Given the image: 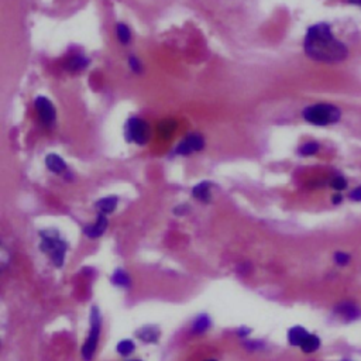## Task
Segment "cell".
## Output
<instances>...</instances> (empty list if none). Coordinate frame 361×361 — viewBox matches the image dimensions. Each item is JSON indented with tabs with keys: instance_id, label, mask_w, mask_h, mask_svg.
<instances>
[{
	"instance_id": "obj_1",
	"label": "cell",
	"mask_w": 361,
	"mask_h": 361,
	"mask_svg": "<svg viewBox=\"0 0 361 361\" xmlns=\"http://www.w3.org/2000/svg\"><path fill=\"white\" fill-rule=\"evenodd\" d=\"M304 50L313 61L327 64L341 62L348 55L346 45L336 40L330 26L326 23H319L309 27L305 36Z\"/></svg>"
},
{
	"instance_id": "obj_2",
	"label": "cell",
	"mask_w": 361,
	"mask_h": 361,
	"mask_svg": "<svg viewBox=\"0 0 361 361\" xmlns=\"http://www.w3.org/2000/svg\"><path fill=\"white\" fill-rule=\"evenodd\" d=\"M302 117L308 123L315 126H330L340 120L341 110L330 103H316V105L305 107Z\"/></svg>"
},
{
	"instance_id": "obj_3",
	"label": "cell",
	"mask_w": 361,
	"mask_h": 361,
	"mask_svg": "<svg viewBox=\"0 0 361 361\" xmlns=\"http://www.w3.org/2000/svg\"><path fill=\"white\" fill-rule=\"evenodd\" d=\"M41 251L47 253L50 255L51 260L54 262L55 267H62L64 265V258L65 253H66V243L64 240H61L58 237L57 232L54 230H47V232H41Z\"/></svg>"
},
{
	"instance_id": "obj_4",
	"label": "cell",
	"mask_w": 361,
	"mask_h": 361,
	"mask_svg": "<svg viewBox=\"0 0 361 361\" xmlns=\"http://www.w3.org/2000/svg\"><path fill=\"white\" fill-rule=\"evenodd\" d=\"M100 325H102V319H100L99 309L95 306L91 311V333L88 336V340L82 347V355L85 361H91V358L95 354V350L98 347V340L100 334Z\"/></svg>"
},
{
	"instance_id": "obj_5",
	"label": "cell",
	"mask_w": 361,
	"mask_h": 361,
	"mask_svg": "<svg viewBox=\"0 0 361 361\" xmlns=\"http://www.w3.org/2000/svg\"><path fill=\"white\" fill-rule=\"evenodd\" d=\"M124 135L127 141L144 146L149 140V124L140 117H130L124 127Z\"/></svg>"
},
{
	"instance_id": "obj_6",
	"label": "cell",
	"mask_w": 361,
	"mask_h": 361,
	"mask_svg": "<svg viewBox=\"0 0 361 361\" xmlns=\"http://www.w3.org/2000/svg\"><path fill=\"white\" fill-rule=\"evenodd\" d=\"M205 149V140L203 137L198 133H191L185 137L182 141L178 144L177 153L178 156H189L192 153H196V151H200V150Z\"/></svg>"
},
{
	"instance_id": "obj_7",
	"label": "cell",
	"mask_w": 361,
	"mask_h": 361,
	"mask_svg": "<svg viewBox=\"0 0 361 361\" xmlns=\"http://www.w3.org/2000/svg\"><path fill=\"white\" fill-rule=\"evenodd\" d=\"M36 105V110L40 119L43 121L45 126L51 127L55 121V109H54V105L51 103L50 100L44 96H38L34 102Z\"/></svg>"
},
{
	"instance_id": "obj_8",
	"label": "cell",
	"mask_w": 361,
	"mask_h": 361,
	"mask_svg": "<svg viewBox=\"0 0 361 361\" xmlns=\"http://www.w3.org/2000/svg\"><path fill=\"white\" fill-rule=\"evenodd\" d=\"M334 313L339 315L344 322H354L361 318V309L353 302H340L336 305Z\"/></svg>"
},
{
	"instance_id": "obj_9",
	"label": "cell",
	"mask_w": 361,
	"mask_h": 361,
	"mask_svg": "<svg viewBox=\"0 0 361 361\" xmlns=\"http://www.w3.org/2000/svg\"><path fill=\"white\" fill-rule=\"evenodd\" d=\"M107 225H109V222H107V218L105 216V213H99V214H98V219H96V223H95V225H91V226H86L84 232H85L88 237L98 239V237H100L102 234L106 232Z\"/></svg>"
},
{
	"instance_id": "obj_10",
	"label": "cell",
	"mask_w": 361,
	"mask_h": 361,
	"mask_svg": "<svg viewBox=\"0 0 361 361\" xmlns=\"http://www.w3.org/2000/svg\"><path fill=\"white\" fill-rule=\"evenodd\" d=\"M308 336H309V332L302 326H294L288 332V340H290L291 346L301 347Z\"/></svg>"
},
{
	"instance_id": "obj_11",
	"label": "cell",
	"mask_w": 361,
	"mask_h": 361,
	"mask_svg": "<svg viewBox=\"0 0 361 361\" xmlns=\"http://www.w3.org/2000/svg\"><path fill=\"white\" fill-rule=\"evenodd\" d=\"M210 182H200V184L195 185L193 189H192V195L193 198L198 199L199 202H203V203H209L210 202Z\"/></svg>"
},
{
	"instance_id": "obj_12",
	"label": "cell",
	"mask_w": 361,
	"mask_h": 361,
	"mask_svg": "<svg viewBox=\"0 0 361 361\" xmlns=\"http://www.w3.org/2000/svg\"><path fill=\"white\" fill-rule=\"evenodd\" d=\"M45 165L47 168L54 172V174H62L66 170V164L65 161L57 154H48L45 158Z\"/></svg>"
},
{
	"instance_id": "obj_13",
	"label": "cell",
	"mask_w": 361,
	"mask_h": 361,
	"mask_svg": "<svg viewBox=\"0 0 361 361\" xmlns=\"http://www.w3.org/2000/svg\"><path fill=\"white\" fill-rule=\"evenodd\" d=\"M89 64V59L82 55H75L72 57L68 62H66V69H69L72 72H78L85 69L86 66Z\"/></svg>"
},
{
	"instance_id": "obj_14",
	"label": "cell",
	"mask_w": 361,
	"mask_h": 361,
	"mask_svg": "<svg viewBox=\"0 0 361 361\" xmlns=\"http://www.w3.org/2000/svg\"><path fill=\"white\" fill-rule=\"evenodd\" d=\"M117 206V198L116 196H107V198H103L98 200L96 203V207L99 209L100 213H112L116 209Z\"/></svg>"
},
{
	"instance_id": "obj_15",
	"label": "cell",
	"mask_w": 361,
	"mask_h": 361,
	"mask_svg": "<svg viewBox=\"0 0 361 361\" xmlns=\"http://www.w3.org/2000/svg\"><path fill=\"white\" fill-rule=\"evenodd\" d=\"M319 347H320V339H319L316 334H311L309 333V336L305 339V341L302 343V346H301V350L304 351V353H313V351H316Z\"/></svg>"
},
{
	"instance_id": "obj_16",
	"label": "cell",
	"mask_w": 361,
	"mask_h": 361,
	"mask_svg": "<svg viewBox=\"0 0 361 361\" xmlns=\"http://www.w3.org/2000/svg\"><path fill=\"white\" fill-rule=\"evenodd\" d=\"M138 334V337L142 340V341H147V343H154L157 341L158 339V336H160V332L157 330L156 327H153V326H149V327H144L142 330L137 333Z\"/></svg>"
},
{
	"instance_id": "obj_17",
	"label": "cell",
	"mask_w": 361,
	"mask_h": 361,
	"mask_svg": "<svg viewBox=\"0 0 361 361\" xmlns=\"http://www.w3.org/2000/svg\"><path fill=\"white\" fill-rule=\"evenodd\" d=\"M209 326H210V319L207 318L206 315H200V316L193 322L192 330H193V333H203L205 330H207Z\"/></svg>"
},
{
	"instance_id": "obj_18",
	"label": "cell",
	"mask_w": 361,
	"mask_h": 361,
	"mask_svg": "<svg viewBox=\"0 0 361 361\" xmlns=\"http://www.w3.org/2000/svg\"><path fill=\"white\" fill-rule=\"evenodd\" d=\"M116 33H117V38L120 40L121 44H128L130 43V38H131V33L126 24L119 23L117 27H116Z\"/></svg>"
},
{
	"instance_id": "obj_19",
	"label": "cell",
	"mask_w": 361,
	"mask_h": 361,
	"mask_svg": "<svg viewBox=\"0 0 361 361\" xmlns=\"http://www.w3.org/2000/svg\"><path fill=\"white\" fill-rule=\"evenodd\" d=\"M175 128H177V123L168 119V120L163 121V123L158 126V131L161 133L163 137H170V135H172V133L175 131Z\"/></svg>"
},
{
	"instance_id": "obj_20",
	"label": "cell",
	"mask_w": 361,
	"mask_h": 361,
	"mask_svg": "<svg viewBox=\"0 0 361 361\" xmlns=\"http://www.w3.org/2000/svg\"><path fill=\"white\" fill-rule=\"evenodd\" d=\"M318 151H319V144L315 141L305 142L304 146H301V147H299V154H301V156H305V157L315 156Z\"/></svg>"
},
{
	"instance_id": "obj_21",
	"label": "cell",
	"mask_w": 361,
	"mask_h": 361,
	"mask_svg": "<svg viewBox=\"0 0 361 361\" xmlns=\"http://www.w3.org/2000/svg\"><path fill=\"white\" fill-rule=\"evenodd\" d=\"M112 281L116 285H120V286H130V278L126 274V271H123V269H117L114 272V275L112 276Z\"/></svg>"
},
{
	"instance_id": "obj_22",
	"label": "cell",
	"mask_w": 361,
	"mask_h": 361,
	"mask_svg": "<svg viewBox=\"0 0 361 361\" xmlns=\"http://www.w3.org/2000/svg\"><path fill=\"white\" fill-rule=\"evenodd\" d=\"M133 350H134V343L131 340H123L117 344V351L121 355H128L133 353Z\"/></svg>"
},
{
	"instance_id": "obj_23",
	"label": "cell",
	"mask_w": 361,
	"mask_h": 361,
	"mask_svg": "<svg viewBox=\"0 0 361 361\" xmlns=\"http://www.w3.org/2000/svg\"><path fill=\"white\" fill-rule=\"evenodd\" d=\"M350 261H351V255L347 254V253L337 251V253L334 254V262H336L337 265L344 267V265H347V264H350Z\"/></svg>"
},
{
	"instance_id": "obj_24",
	"label": "cell",
	"mask_w": 361,
	"mask_h": 361,
	"mask_svg": "<svg viewBox=\"0 0 361 361\" xmlns=\"http://www.w3.org/2000/svg\"><path fill=\"white\" fill-rule=\"evenodd\" d=\"M330 185H332V188L333 189H336V191H343V189H346L347 188V181H346V178H343V177H334L332 179V182H330Z\"/></svg>"
},
{
	"instance_id": "obj_25",
	"label": "cell",
	"mask_w": 361,
	"mask_h": 361,
	"mask_svg": "<svg viewBox=\"0 0 361 361\" xmlns=\"http://www.w3.org/2000/svg\"><path fill=\"white\" fill-rule=\"evenodd\" d=\"M128 65H130V69L135 74H141L142 72V66H141V62H140V59L135 57H131L128 58Z\"/></svg>"
},
{
	"instance_id": "obj_26",
	"label": "cell",
	"mask_w": 361,
	"mask_h": 361,
	"mask_svg": "<svg viewBox=\"0 0 361 361\" xmlns=\"http://www.w3.org/2000/svg\"><path fill=\"white\" fill-rule=\"evenodd\" d=\"M350 199L353 202H361V185L357 186V188H354L353 191L350 192Z\"/></svg>"
},
{
	"instance_id": "obj_27",
	"label": "cell",
	"mask_w": 361,
	"mask_h": 361,
	"mask_svg": "<svg viewBox=\"0 0 361 361\" xmlns=\"http://www.w3.org/2000/svg\"><path fill=\"white\" fill-rule=\"evenodd\" d=\"M186 212H188V205L177 206V207L174 209V213H175V214H178V216H181V214H185Z\"/></svg>"
},
{
	"instance_id": "obj_28",
	"label": "cell",
	"mask_w": 361,
	"mask_h": 361,
	"mask_svg": "<svg viewBox=\"0 0 361 361\" xmlns=\"http://www.w3.org/2000/svg\"><path fill=\"white\" fill-rule=\"evenodd\" d=\"M341 200H343V196H341L340 193H339V195H334V196H333V203H334V205H337V203H341Z\"/></svg>"
},
{
	"instance_id": "obj_29",
	"label": "cell",
	"mask_w": 361,
	"mask_h": 361,
	"mask_svg": "<svg viewBox=\"0 0 361 361\" xmlns=\"http://www.w3.org/2000/svg\"><path fill=\"white\" fill-rule=\"evenodd\" d=\"M351 5H357V6H360L361 8V0H348Z\"/></svg>"
},
{
	"instance_id": "obj_30",
	"label": "cell",
	"mask_w": 361,
	"mask_h": 361,
	"mask_svg": "<svg viewBox=\"0 0 361 361\" xmlns=\"http://www.w3.org/2000/svg\"><path fill=\"white\" fill-rule=\"evenodd\" d=\"M343 361H351V360H343Z\"/></svg>"
},
{
	"instance_id": "obj_31",
	"label": "cell",
	"mask_w": 361,
	"mask_h": 361,
	"mask_svg": "<svg viewBox=\"0 0 361 361\" xmlns=\"http://www.w3.org/2000/svg\"><path fill=\"white\" fill-rule=\"evenodd\" d=\"M207 361H216V360H207Z\"/></svg>"
},
{
	"instance_id": "obj_32",
	"label": "cell",
	"mask_w": 361,
	"mask_h": 361,
	"mask_svg": "<svg viewBox=\"0 0 361 361\" xmlns=\"http://www.w3.org/2000/svg\"><path fill=\"white\" fill-rule=\"evenodd\" d=\"M131 361H138V360H131Z\"/></svg>"
}]
</instances>
